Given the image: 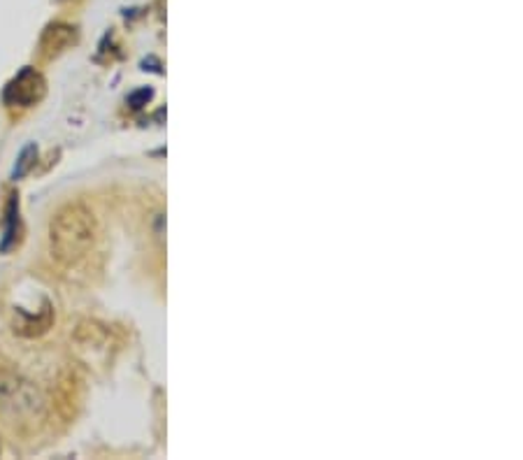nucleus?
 <instances>
[{
  "instance_id": "7ed1b4c3",
  "label": "nucleus",
  "mask_w": 523,
  "mask_h": 460,
  "mask_svg": "<svg viewBox=\"0 0 523 460\" xmlns=\"http://www.w3.org/2000/svg\"><path fill=\"white\" fill-rule=\"evenodd\" d=\"M22 230V219H19V196L12 193L5 205V228H3V240H0V252H10L19 240Z\"/></svg>"
},
{
  "instance_id": "20e7f679",
  "label": "nucleus",
  "mask_w": 523,
  "mask_h": 460,
  "mask_svg": "<svg viewBox=\"0 0 523 460\" xmlns=\"http://www.w3.org/2000/svg\"><path fill=\"white\" fill-rule=\"evenodd\" d=\"M35 158H38V149H35L33 145H28L26 149L22 151V156H19V161H16V168H15V172H12V177H15V179H22L24 175H28V170L35 166Z\"/></svg>"
},
{
  "instance_id": "f257e3e1",
  "label": "nucleus",
  "mask_w": 523,
  "mask_h": 460,
  "mask_svg": "<svg viewBox=\"0 0 523 460\" xmlns=\"http://www.w3.org/2000/svg\"><path fill=\"white\" fill-rule=\"evenodd\" d=\"M98 237L96 216L89 207L75 203L61 207L49 224L52 256L63 265H77L92 254Z\"/></svg>"
},
{
  "instance_id": "f03ea898",
  "label": "nucleus",
  "mask_w": 523,
  "mask_h": 460,
  "mask_svg": "<svg viewBox=\"0 0 523 460\" xmlns=\"http://www.w3.org/2000/svg\"><path fill=\"white\" fill-rule=\"evenodd\" d=\"M44 80L35 68H24L3 91V102L10 108H31L43 101Z\"/></svg>"
}]
</instances>
